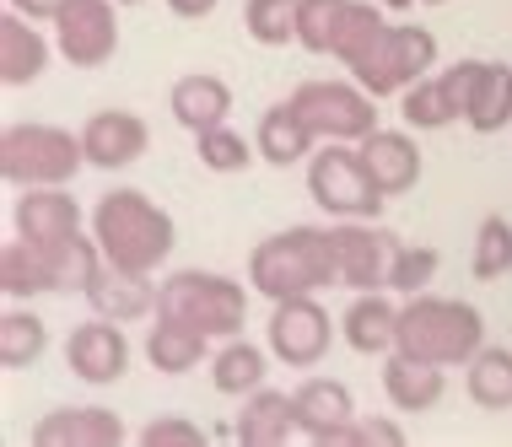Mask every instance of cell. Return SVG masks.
<instances>
[{
  "instance_id": "cell-1",
  "label": "cell",
  "mask_w": 512,
  "mask_h": 447,
  "mask_svg": "<svg viewBox=\"0 0 512 447\" xmlns=\"http://www.w3.org/2000/svg\"><path fill=\"white\" fill-rule=\"evenodd\" d=\"M87 227H92V237H98L103 259L119 264V270H135V275H157L162 264L173 259V248H178L173 216L162 211L146 189H108V194H98Z\"/></svg>"
},
{
  "instance_id": "cell-2",
  "label": "cell",
  "mask_w": 512,
  "mask_h": 447,
  "mask_svg": "<svg viewBox=\"0 0 512 447\" xmlns=\"http://www.w3.org/2000/svg\"><path fill=\"white\" fill-rule=\"evenodd\" d=\"M248 286H254L259 297H270V302L318 297L324 286H340L335 237H329V227L302 221V227H286V232L265 237V243H254V254H248Z\"/></svg>"
},
{
  "instance_id": "cell-3",
  "label": "cell",
  "mask_w": 512,
  "mask_h": 447,
  "mask_svg": "<svg viewBox=\"0 0 512 447\" xmlns=\"http://www.w3.org/2000/svg\"><path fill=\"white\" fill-rule=\"evenodd\" d=\"M480 345H486V318H480L475 302L437 297V291H415V297L399 302L394 351L432 361V367H464Z\"/></svg>"
},
{
  "instance_id": "cell-4",
  "label": "cell",
  "mask_w": 512,
  "mask_h": 447,
  "mask_svg": "<svg viewBox=\"0 0 512 447\" xmlns=\"http://www.w3.org/2000/svg\"><path fill=\"white\" fill-rule=\"evenodd\" d=\"M87 167V146L81 130H60V124H6L0 130V178L11 189H60Z\"/></svg>"
},
{
  "instance_id": "cell-5",
  "label": "cell",
  "mask_w": 512,
  "mask_h": 447,
  "mask_svg": "<svg viewBox=\"0 0 512 447\" xmlns=\"http://www.w3.org/2000/svg\"><path fill=\"white\" fill-rule=\"evenodd\" d=\"M157 313L178 318V324H195L211 340H232L248 324V286L221 270H173L157 286Z\"/></svg>"
},
{
  "instance_id": "cell-6",
  "label": "cell",
  "mask_w": 512,
  "mask_h": 447,
  "mask_svg": "<svg viewBox=\"0 0 512 447\" xmlns=\"http://www.w3.org/2000/svg\"><path fill=\"white\" fill-rule=\"evenodd\" d=\"M308 194L329 221H378L389 205V194L372 184L356 141H318V151L308 157Z\"/></svg>"
},
{
  "instance_id": "cell-7",
  "label": "cell",
  "mask_w": 512,
  "mask_h": 447,
  "mask_svg": "<svg viewBox=\"0 0 512 447\" xmlns=\"http://www.w3.org/2000/svg\"><path fill=\"white\" fill-rule=\"evenodd\" d=\"M362 87L378 97H399L405 87H415L421 76L437 71V33L432 27H415V22H389L378 33V44L367 54H356L351 65H345Z\"/></svg>"
},
{
  "instance_id": "cell-8",
  "label": "cell",
  "mask_w": 512,
  "mask_h": 447,
  "mask_svg": "<svg viewBox=\"0 0 512 447\" xmlns=\"http://www.w3.org/2000/svg\"><path fill=\"white\" fill-rule=\"evenodd\" d=\"M297 114L313 124L318 141H367L378 130V97L362 81H302L292 92Z\"/></svg>"
},
{
  "instance_id": "cell-9",
  "label": "cell",
  "mask_w": 512,
  "mask_h": 447,
  "mask_svg": "<svg viewBox=\"0 0 512 447\" xmlns=\"http://www.w3.org/2000/svg\"><path fill=\"white\" fill-rule=\"evenodd\" d=\"M340 340V324H329L324 302L318 297H281L270 302V324H265V345L275 361H286L292 372H313L329 356V345Z\"/></svg>"
},
{
  "instance_id": "cell-10",
  "label": "cell",
  "mask_w": 512,
  "mask_h": 447,
  "mask_svg": "<svg viewBox=\"0 0 512 447\" xmlns=\"http://www.w3.org/2000/svg\"><path fill=\"white\" fill-rule=\"evenodd\" d=\"M54 49L71 71H103L119 54V0H71L54 17Z\"/></svg>"
},
{
  "instance_id": "cell-11",
  "label": "cell",
  "mask_w": 512,
  "mask_h": 447,
  "mask_svg": "<svg viewBox=\"0 0 512 447\" xmlns=\"http://www.w3.org/2000/svg\"><path fill=\"white\" fill-rule=\"evenodd\" d=\"M329 237H335V270L345 291H389V264L399 248L389 227L356 216V221H335Z\"/></svg>"
},
{
  "instance_id": "cell-12",
  "label": "cell",
  "mask_w": 512,
  "mask_h": 447,
  "mask_svg": "<svg viewBox=\"0 0 512 447\" xmlns=\"http://www.w3.org/2000/svg\"><path fill=\"white\" fill-rule=\"evenodd\" d=\"M65 367H71L81 383L92 388H108L130 372V340H124V324L114 318H98L92 313L87 324H76L65 334Z\"/></svg>"
},
{
  "instance_id": "cell-13",
  "label": "cell",
  "mask_w": 512,
  "mask_h": 447,
  "mask_svg": "<svg viewBox=\"0 0 512 447\" xmlns=\"http://www.w3.org/2000/svg\"><path fill=\"white\" fill-rule=\"evenodd\" d=\"M297 437H308L318 447H345L356 421V399L340 377H308L297 383Z\"/></svg>"
},
{
  "instance_id": "cell-14",
  "label": "cell",
  "mask_w": 512,
  "mask_h": 447,
  "mask_svg": "<svg viewBox=\"0 0 512 447\" xmlns=\"http://www.w3.org/2000/svg\"><path fill=\"white\" fill-rule=\"evenodd\" d=\"M81 146H87V167H103V173H119V167H135L151 146V130L141 114L130 108H98L87 124H81Z\"/></svg>"
},
{
  "instance_id": "cell-15",
  "label": "cell",
  "mask_w": 512,
  "mask_h": 447,
  "mask_svg": "<svg viewBox=\"0 0 512 447\" xmlns=\"http://www.w3.org/2000/svg\"><path fill=\"white\" fill-rule=\"evenodd\" d=\"M11 227L17 237L38 248H54L65 243V237H76L87 227V216H81V205L71 200V189H17V205H11Z\"/></svg>"
},
{
  "instance_id": "cell-16",
  "label": "cell",
  "mask_w": 512,
  "mask_h": 447,
  "mask_svg": "<svg viewBox=\"0 0 512 447\" xmlns=\"http://www.w3.org/2000/svg\"><path fill=\"white\" fill-rule=\"evenodd\" d=\"M124 437V421L103 404H71L33 421V447H119Z\"/></svg>"
},
{
  "instance_id": "cell-17",
  "label": "cell",
  "mask_w": 512,
  "mask_h": 447,
  "mask_svg": "<svg viewBox=\"0 0 512 447\" xmlns=\"http://www.w3.org/2000/svg\"><path fill=\"white\" fill-rule=\"evenodd\" d=\"M399 334V302L394 291H351V307L340 313V340L356 356H389Z\"/></svg>"
},
{
  "instance_id": "cell-18",
  "label": "cell",
  "mask_w": 512,
  "mask_h": 447,
  "mask_svg": "<svg viewBox=\"0 0 512 447\" xmlns=\"http://www.w3.org/2000/svg\"><path fill=\"white\" fill-rule=\"evenodd\" d=\"M362 146V162L372 173V184H378L389 200H399V194H410L415 184H421V146H415V130H372Z\"/></svg>"
},
{
  "instance_id": "cell-19",
  "label": "cell",
  "mask_w": 512,
  "mask_h": 447,
  "mask_svg": "<svg viewBox=\"0 0 512 447\" xmlns=\"http://www.w3.org/2000/svg\"><path fill=\"white\" fill-rule=\"evenodd\" d=\"M157 286L151 275H135V270H119V264H103V275L92 281L81 297L98 318H114V324H141V318L157 313Z\"/></svg>"
},
{
  "instance_id": "cell-20",
  "label": "cell",
  "mask_w": 512,
  "mask_h": 447,
  "mask_svg": "<svg viewBox=\"0 0 512 447\" xmlns=\"http://www.w3.org/2000/svg\"><path fill=\"white\" fill-rule=\"evenodd\" d=\"M383 394H389V404L399 415H426L442 404V394H448V367H432V361L389 351L383 356Z\"/></svg>"
},
{
  "instance_id": "cell-21",
  "label": "cell",
  "mask_w": 512,
  "mask_h": 447,
  "mask_svg": "<svg viewBox=\"0 0 512 447\" xmlns=\"http://www.w3.org/2000/svg\"><path fill=\"white\" fill-rule=\"evenodd\" d=\"M54 54L60 49L38 33L33 17H22V11L6 6V17H0V81H6V87H33V81L49 71Z\"/></svg>"
},
{
  "instance_id": "cell-22",
  "label": "cell",
  "mask_w": 512,
  "mask_h": 447,
  "mask_svg": "<svg viewBox=\"0 0 512 447\" xmlns=\"http://www.w3.org/2000/svg\"><path fill=\"white\" fill-rule=\"evenodd\" d=\"M254 146H259V162H270V167H297V162H308L313 151H318V135H313V124L297 114L292 97H281V103H270L265 114H259Z\"/></svg>"
},
{
  "instance_id": "cell-23",
  "label": "cell",
  "mask_w": 512,
  "mask_h": 447,
  "mask_svg": "<svg viewBox=\"0 0 512 447\" xmlns=\"http://www.w3.org/2000/svg\"><path fill=\"white\" fill-rule=\"evenodd\" d=\"M232 437L243 447H281L297 437V399L281 394V388H254L243 399L238 421H232Z\"/></svg>"
},
{
  "instance_id": "cell-24",
  "label": "cell",
  "mask_w": 512,
  "mask_h": 447,
  "mask_svg": "<svg viewBox=\"0 0 512 447\" xmlns=\"http://www.w3.org/2000/svg\"><path fill=\"white\" fill-rule=\"evenodd\" d=\"M168 114L184 124L189 135L216 130V124H227V114H232V87L221 76H211V71H189V76L173 81Z\"/></svg>"
},
{
  "instance_id": "cell-25",
  "label": "cell",
  "mask_w": 512,
  "mask_h": 447,
  "mask_svg": "<svg viewBox=\"0 0 512 447\" xmlns=\"http://www.w3.org/2000/svg\"><path fill=\"white\" fill-rule=\"evenodd\" d=\"M146 361L157 367L162 377H184L211 361V334L195 329V324H178V318H162L146 329Z\"/></svg>"
},
{
  "instance_id": "cell-26",
  "label": "cell",
  "mask_w": 512,
  "mask_h": 447,
  "mask_svg": "<svg viewBox=\"0 0 512 447\" xmlns=\"http://www.w3.org/2000/svg\"><path fill=\"white\" fill-rule=\"evenodd\" d=\"M265 372H270V345H254L243 334L221 340V351L211 356V388L227 399H248L254 388H265Z\"/></svg>"
},
{
  "instance_id": "cell-27",
  "label": "cell",
  "mask_w": 512,
  "mask_h": 447,
  "mask_svg": "<svg viewBox=\"0 0 512 447\" xmlns=\"http://www.w3.org/2000/svg\"><path fill=\"white\" fill-rule=\"evenodd\" d=\"M464 388L480 410H491V415L512 410V345H480L464 361Z\"/></svg>"
},
{
  "instance_id": "cell-28",
  "label": "cell",
  "mask_w": 512,
  "mask_h": 447,
  "mask_svg": "<svg viewBox=\"0 0 512 447\" xmlns=\"http://www.w3.org/2000/svg\"><path fill=\"white\" fill-rule=\"evenodd\" d=\"M0 291H6L11 302H27V297H44L54 291V264L38 243H27V237H11L6 248H0Z\"/></svg>"
},
{
  "instance_id": "cell-29",
  "label": "cell",
  "mask_w": 512,
  "mask_h": 447,
  "mask_svg": "<svg viewBox=\"0 0 512 447\" xmlns=\"http://www.w3.org/2000/svg\"><path fill=\"white\" fill-rule=\"evenodd\" d=\"M464 124L475 135H502L512 124V65H496L486 60V71H480V87L469 97V114Z\"/></svg>"
},
{
  "instance_id": "cell-30",
  "label": "cell",
  "mask_w": 512,
  "mask_h": 447,
  "mask_svg": "<svg viewBox=\"0 0 512 447\" xmlns=\"http://www.w3.org/2000/svg\"><path fill=\"white\" fill-rule=\"evenodd\" d=\"M44 351H49V324L44 318H38L33 307H6V313H0V367L22 372Z\"/></svg>"
},
{
  "instance_id": "cell-31",
  "label": "cell",
  "mask_w": 512,
  "mask_h": 447,
  "mask_svg": "<svg viewBox=\"0 0 512 447\" xmlns=\"http://www.w3.org/2000/svg\"><path fill=\"white\" fill-rule=\"evenodd\" d=\"M195 157H200L205 173L232 178V173H248V167L259 162V146L248 141V135H238L232 124H216V130H200L195 135Z\"/></svg>"
},
{
  "instance_id": "cell-32",
  "label": "cell",
  "mask_w": 512,
  "mask_h": 447,
  "mask_svg": "<svg viewBox=\"0 0 512 447\" xmlns=\"http://www.w3.org/2000/svg\"><path fill=\"white\" fill-rule=\"evenodd\" d=\"M389 27V6L383 0H351L345 6V17H340V33H335V60L340 65H351L356 54H367L372 44H378V33Z\"/></svg>"
},
{
  "instance_id": "cell-33",
  "label": "cell",
  "mask_w": 512,
  "mask_h": 447,
  "mask_svg": "<svg viewBox=\"0 0 512 447\" xmlns=\"http://www.w3.org/2000/svg\"><path fill=\"white\" fill-rule=\"evenodd\" d=\"M399 119H405V130H415V135H421V130H448V124L459 119V114H453V103H448V92H442L437 71L399 92Z\"/></svg>"
},
{
  "instance_id": "cell-34",
  "label": "cell",
  "mask_w": 512,
  "mask_h": 447,
  "mask_svg": "<svg viewBox=\"0 0 512 447\" xmlns=\"http://www.w3.org/2000/svg\"><path fill=\"white\" fill-rule=\"evenodd\" d=\"M469 270H475V281H502V275H512V221L507 216H496V211L480 216Z\"/></svg>"
},
{
  "instance_id": "cell-35",
  "label": "cell",
  "mask_w": 512,
  "mask_h": 447,
  "mask_svg": "<svg viewBox=\"0 0 512 447\" xmlns=\"http://www.w3.org/2000/svg\"><path fill=\"white\" fill-rule=\"evenodd\" d=\"M243 27L259 49H286L297 44V0H248Z\"/></svg>"
},
{
  "instance_id": "cell-36",
  "label": "cell",
  "mask_w": 512,
  "mask_h": 447,
  "mask_svg": "<svg viewBox=\"0 0 512 447\" xmlns=\"http://www.w3.org/2000/svg\"><path fill=\"white\" fill-rule=\"evenodd\" d=\"M437 270H442V254L432 243H399L394 264H389V291L394 297H415V291H426L437 281Z\"/></svg>"
},
{
  "instance_id": "cell-37",
  "label": "cell",
  "mask_w": 512,
  "mask_h": 447,
  "mask_svg": "<svg viewBox=\"0 0 512 447\" xmlns=\"http://www.w3.org/2000/svg\"><path fill=\"white\" fill-rule=\"evenodd\" d=\"M345 6H351V0H297V49H308V54L335 49Z\"/></svg>"
},
{
  "instance_id": "cell-38",
  "label": "cell",
  "mask_w": 512,
  "mask_h": 447,
  "mask_svg": "<svg viewBox=\"0 0 512 447\" xmlns=\"http://www.w3.org/2000/svg\"><path fill=\"white\" fill-rule=\"evenodd\" d=\"M141 442L146 447H200L205 426H195L189 415H151V421L141 426Z\"/></svg>"
},
{
  "instance_id": "cell-39",
  "label": "cell",
  "mask_w": 512,
  "mask_h": 447,
  "mask_svg": "<svg viewBox=\"0 0 512 447\" xmlns=\"http://www.w3.org/2000/svg\"><path fill=\"white\" fill-rule=\"evenodd\" d=\"M480 71H486V60H453L448 71H437V81H442V92H448V103H453V114H469V97H475V87H480Z\"/></svg>"
},
{
  "instance_id": "cell-40",
  "label": "cell",
  "mask_w": 512,
  "mask_h": 447,
  "mask_svg": "<svg viewBox=\"0 0 512 447\" xmlns=\"http://www.w3.org/2000/svg\"><path fill=\"white\" fill-rule=\"evenodd\" d=\"M351 447H405V426L394 421H367V415H356L351 421Z\"/></svg>"
},
{
  "instance_id": "cell-41",
  "label": "cell",
  "mask_w": 512,
  "mask_h": 447,
  "mask_svg": "<svg viewBox=\"0 0 512 447\" xmlns=\"http://www.w3.org/2000/svg\"><path fill=\"white\" fill-rule=\"evenodd\" d=\"M6 6L22 11V17H33V22H54L65 6H71V0H6Z\"/></svg>"
},
{
  "instance_id": "cell-42",
  "label": "cell",
  "mask_w": 512,
  "mask_h": 447,
  "mask_svg": "<svg viewBox=\"0 0 512 447\" xmlns=\"http://www.w3.org/2000/svg\"><path fill=\"white\" fill-rule=\"evenodd\" d=\"M216 6H221V0H168V11H173L178 22H205Z\"/></svg>"
},
{
  "instance_id": "cell-43",
  "label": "cell",
  "mask_w": 512,
  "mask_h": 447,
  "mask_svg": "<svg viewBox=\"0 0 512 447\" xmlns=\"http://www.w3.org/2000/svg\"><path fill=\"white\" fill-rule=\"evenodd\" d=\"M383 6H389V11H394V17H399V11H410V6H421V0H383Z\"/></svg>"
},
{
  "instance_id": "cell-44",
  "label": "cell",
  "mask_w": 512,
  "mask_h": 447,
  "mask_svg": "<svg viewBox=\"0 0 512 447\" xmlns=\"http://www.w3.org/2000/svg\"><path fill=\"white\" fill-rule=\"evenodd\" d=\"M421 6H448V0H421Z\"/></svg>"
},
{
  "instance_id": "cell-45",
  "label": "cell",
  "mask_w": 512,
  "mask_h": 447,
  "mask_svg": "<svg viewBox=\"0 0 512 447\" xmlns=\"http://www.w3.org/2000/svg\"><path fill=\"white\" fill-rule=\"evenodd\" d=\"M119 6H141V0H119Z\"/></svg>"
}]
</instances>
